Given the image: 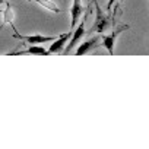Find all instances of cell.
<instances>
[{
  "label": "cell",
  "mask_w": 149,
  "mask_h": 149,
  "mask_svg": "<svg viewBox=\"0 0 149 149\" xmlns=\"http://www.w3.org/2000/svg\"><path fill=\"white\" fill-rule=\"evenodd\" d=\"M92 6H94V5L89 2L86 15L84 16V19H82V22L79 24V26H76V29H74V31L72 32V35H70V38H69V41H67V44H66V47H64V50H63V54L70 53V51H72L74 47H76V45L81 42V40L84 38V35L86 34V31H85V22H86V18H88L89 12L92 13Z\"/></svg>",
  "instance_id": "1"
},
{
  "label": "cell",
  "mask_w": 149,
  "mask_h": 149,
  "mask_svg": "<svg viewBox=\"0 0 149 149\" xmlns=\"http://www.w3.org/2000/svg\"><path fill=\"white\" fill-rule=\"evenodd\" d=\"M95 10H97V19H95V24H94V26L91 28L89 32H100V34H102V32H105V31L110 28V25H111V18L102 12L101 6L95 8Z\"/></svg>",
  "instance_id": "2"
},
{
  "label": "cell",
  "mask_w": 149,
  "mask_h": 149,
  "mask_svg": "<svg viewBox=\"0 0 149 149\" xmlns=\"http://www.w3.org/2000/svg\"><path fill=\"white\" fill-rule=\"evenodd\" d=\"M127 28H129L127 25H120L118 28L113 29V31H111V34H107V35H102V37H101L102 45L105 47V50L108 51V54H110V56H113V54H114V45H116L117 37H118L124 29H127Z\"/></svg>",
  "instance_id": "3"
},
{
  "label": "cell",
  "mask_w": 149,
  "mask_h": 149,
  "mask_svg": "<svg viewBox=\"0 0 149 149\" xmlns=\"http://www.w3.org/2000/svg\"><path fill=\"white\" fill-rule=\"evenodd\" d=\"M13 37L16 40L24 41L25 44L29 45H41L44 42H51L56 37H48V35H40V34H34V35H21L18 32H13Z\"/></svg>",
  "instance_id": "4"
},
{
  "label": "cell",
  "mask_w": 149,
  "mask_h": 149,
  "mask_svg": "<svg viewBox=\"0 0 149 149\" xmlns=\"http://www.w3.org/2000/svg\"><path fill=\"white\" fill-rule=\"evenodd\" d=\"M70 35H72V32H64V34H60L58 37H56L51 41L53 44L50 45V48L47 50L48 54H60V53H63V50H64V47H66Z\"/></svg>",
  "instance_id": "5"
},
{
  "label": "cell",
  "mask_w": 149,
  "mask_h": 149,
  "mask_svg": "<svg viewBox=\"0 0 149 149\" xmlns=\"http://www.w3.org/2000/svg\"><path fill=\"white\" fill-rule=\"evenodd\" d=\"M0 13H3V19H2V24H0V31H2L3 26L6 25H10L12 31L13 32H18V29L15 28L13 25V19H15V12H13V8L9 2H5V9H0Z\"/></svg>",
  "instance_id": "6"
},
{
  "label": "cell",
  "mask_w": 149,
  "mask_h": 149,
  "mask_svg": "<svg viewBox=\"0 0 149 149\" xmlns=\"http://www.w3.org/2000/svg\"><path fill=\"white\" fill-rule=\"evenodd\" d=\"M84 10H85V8L82 6V0H73V5H72V9H70V18H72L70 28L72 29L78 25L81 16L84 15Z\"/></svg>",
  "instance_id": "7"
},
{
  "label": "cell",
  "mask_w": 149,
  "mask_h": 149,
  "mask_svg": "<svg viewBox=\"0 0 149 149\" xmlns=\"http://www.w3.org/2000/svg\"><path fill=\"white\" fill-rule=\"evenodd\" d=\"M98 42H100V37H92V38H88L86 41L84 42H79V47L76 48L74 54L76 56H84L89 51H92L95 47H98Z\"/></svg>",
  "instance_id": "8"
},
{
  "label": "cell",
  "mask_w": 149,
  "mask_h": 149,
  "mask_svg": "<svg viewBox=\"0 0 149 149\" xmlns=\"http://www.w3.org/2000/svg\"><path fill=\"white\" fill-rule=\"evenodd\" d=\"M26 2H35V3H38L40 6H42L44 9H47V10H50V12H53V13H61V12H63L54 2H51V0H26Z\"/></svg>",
  "instance_id": "9"
},
{
  "label": "cell",
  "mask_w": 149,
  "mask_h": 149,
  "mask_svg": "<svg viewBox=\"0 0 149 149\" xmlns=\"http://www.w3.org/2000/svg\"><path fill=\"white\" fill-rule=\"evenodd\" d=\"M15 54H18V56H21V54H40V56H48V51H47L44 47H41V45H31L29 48H26V50H24V51H19V53H15Z\"/></svg>",
  "instance_id": "10"
},
{
  "label": "cell",
  "mask_w": 149,
  "mask_h": 149,
  "mask_svg": "<svg viewBox=\"0 0 149 149\" xmlns=\"http://www.w3.org/2000/svg\"><path fill=\"white\" fill-rule=\"evenodd\" d=\"M114 2H116V0H108V3H107V8H105V10H107V12H111Z\"/></svg>",
  "instance_id": "11"
},
{
  "label": "cell",
  "mask_w": 149,
  "mask_h": 149,
  "mask_svg": "<svg viewBox=\"0 0 149 149\" xmlns=\"http://www.w3.org/2000/svg\"><path fill=\"white\" fill-rule=\"evenodd\" d=\"M89 2L94 5V8H98L100 6V3H98V0H89Z\"/></svg>",
  "instance_id": "12"
},
{
  "label": "cell",
  "mask_w": 149,
  "mask_h": 149,
  "mask_svg": "<svg viewBox=\"0 0 149 149\" xmlns=\"http://www.w3.org/2000/svg\"><path fill=\"white\" fill-rule=\"evenodd\" d=\"M5 2H8V0H0V6H2V5H5Z\"/></svg>",
  "instance_id": "13"
}]
</instances>
